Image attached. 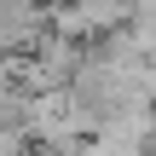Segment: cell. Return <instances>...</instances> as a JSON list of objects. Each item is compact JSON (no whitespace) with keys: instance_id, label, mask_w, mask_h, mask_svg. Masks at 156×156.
Segmentation results:
<instances>
[{"instance_id":"1","label":"cell","mask_w":156,"mask_h":156,"mask_svg":"<svg viewBox=\"0 0 156 156\" xmlns=\"http://www.w3.org/2000/svg\"><path fill=\"white\" fill-rule=\"evenodd\" d=\"M0 156H35L29 133H23V127H0Z\"/></svg>"}]
</instances>
